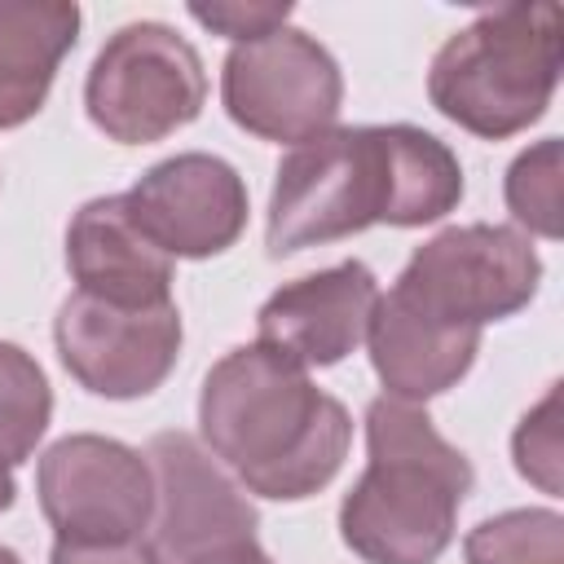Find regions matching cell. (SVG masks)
Masks as SVG:
<instances>
[{"label":"cell","mask_w":564,"mask_h":564,"mask_svg":"<svg viewBox=\"0 0 564 564\" xmlns=\"http://www.w3.org/2000/svg\"><path fill=\"white\" fill-rule=\"evenodd\" d=\"M560 154H564L560 137H546L520 150L502 185L507 212L516 216V225L542 238H560Z\"/></svg>","instance_id":"cell-18"},{"label":"cell","mask_w":564,"mask_h":564,"mask_svg":"<svg viewBox=\"0 0 564 564\" xmlns=\"http://www.w3.org/2000/svg\"><path fill=\"white\" fill-rule=\"evenodd\" d=\"M181 564H273V560L256 546V538H234V542H216L207 551H194Z\"/></svg>","instance_id":"cell-22"},{"label":"cell","mask_w":564,"mask_h":564,"mask_svg":"<svg viewBox=\"0 0 564 564\" xmlns=\"http://www.w3.org/2000/svg\"><path fill=\"white\" fill-rule=\"evenodd\" d=\"M48 419H53V388L40 361L26 348L0 339V458L9 467L26 463L40 436L48 432Z\"/></svg>","instance_id":"cell-16"},{"label":"cell","mask_w":564,"mask_h":564,"mask_svg":"<svg viewBox=\"0 0 564 564\" xmlns=\"http://www.w3.org/2000/svg\"><path fill=\"white\" fill-rule=\"evenodd\" d=\"M463 203L458 154L414 123L330 128L278 163L264 247L273 260L370 225H432Z\"/></svg>","instance_id":"cell-1"},{"label":"cell","mask_w":564,"mask_h":564,"mask_svg":"<svg viewBox=\"0 0 564 564\" xmlns=\"http://www.w3.org/2000/svg\"><path fill=\"white\" fill-rule=\"evenodd\" d=\"M132 225L167 260H207L229 251L247 229V185L220 154L185 150L137 176L123 194Z\"/></svg>","instance_id":"cell-10"},{"label":"cell","mask_w":564,"mask_h":564,"mask_svg":"<svg viewBox=\"0 0 564 564\" xmlns=\"http://www.w3.org/2000/svg\"><path fill=\"white\" fill-rule=\"evenodd\" d=\"M48 564H163L150 538L132 542H53Z\"/></svg>","instance_id":"cell-21"},{"label":"cell","mask_w":564,"mask_h":564,"mask_svg":"<svg viewBox=\"0 0 564 564\" xmlns=\"http://www.w3.org/2000/svg\"><path fill=\"white\" fill-rule=\"evenodd\" d=\"M220 101L242 132L278 145H300L335 128L344 75L330 48L308 31L278 26L229 48L220 66Z\"/></svg>","instance_id":"cell-7"},{"label":"cell","mask_w":564,"mask_h":564,"mask_svg":"<svg viewBox=\"0 0 564 564\" xmlns=\"http://www.w3.org/2000/svg\"><path fill=\"white\" fill-rule=\"evenodd\" d=\"M467 564H564V516L551 507H516L480 520L463 538Z\"/></svg>","instance_id":"cell-17"},{"label":"cell","mask_w":564,"mask_h":564,"mask_svg":"<svg viewBox=\"0 0 564 564\" xmlns=\"http://www.w3.org/2000/svg\"><path fill=\"white\" fill-rule=\"evenodd\" d=\"M66 264L75 291L110 304L172 300V260L132 225L123 194L84 203L66 229Z\"/></svg>","instance_id":"cell-13"},{"label":"cell","mask_w":564,"mask_h":564,"mask_svg":"<svg viewBox=\"0 0 564 564\" xmlns=\"http://www.w3.org/2000/svg\"><path fill=\"white\" fill-rule=\"evenodd\" d=\"M560 62L555 4L485 9L436 48L427 66V97L471 137L502 141L546 115Z\"/></svg>","instance_id":"cell-4"},{"label":"cell","mask_w":564,"mask_h":564,"mask_svg":"<svg viewBox=\"0 0 564 564\" xmlns=\"http://www.w3.org/2000/svg\"><path fill=\"white\" fill-rule=\"evenodd\" d=\"M13 498H18V480H13V467L0 458V511H9Z\"/></svg>","instance_id":"cell-23"},{"label":"cell","mask_w":564,"mask_h":564,"mask_svg":"<svg viewBox=\"0 0 564 564\" xmlns=\"http://www.w3.org/2000/svg\"><path fill=\"white\" fill-rule=\"evenodd\" d=\"M207 101L198 48L167 22H128L93 57L84 106L119 145H150L194 123Z\"/></svg>","instance_id":"cell-6"},{"label":"cell","mask_w":564,"mask_h":564,"mask_svg":"<svg viewBox=\"0 0 564 564\" xmlns=\"http://www.w3.org/2000/svg\"><path fill=\"white\" fill-rule=\"evenodd\" d=\"M57 357L66 375L106 401H132L154 392L181 357V308L163 304H110L70 291L53 322Z\"/></svg>","instance_id":"cell-9"},{"label":"cell","mask_w":564,"mask_h":564,"mask_svg":"<svg viewBox=\"0 0 564 564\" xmlns=\"http://www.w3.org/2000/svg\"><path fill=\"white\" fill-rule=\"evenodd\" d=\"M366 344H370V366L383 383V397L423 405L427 397H441L471 370L480 352V330L432 326L414 317L405 304H397L392 295H379L366 326Z\"/></svg>","instance_id":"cell-14"},{"label":"cell","mask_w":564,"mask_h":564,"mask_svg":"<svg viewBox=\"0 0 564 564\" xmlns=\"http://www.w3.org/2000/svg\"><path fill=\"white\" fill-rule=\"evenodd\" d=\"M511 454L524 480H533L542 494H560V383H551L546 397L520 419Z\"/></svg>","instance_id":"cell-19"},{"label":"cell","mask_w":564,"mask_h":564,"mask_svg":"<svg viewBox=\"0 0 564 564\" xmlns=\"http://www.w3.org/2000/svg\"><path fill=\"white\" fill-rule=\"evenodd\" d=\"M198 432L247 494L300 502L326 489L344 467L352 419L304 366L256 339L229 348L207 370Z\"/></svg>","instance_id":"cell-2"},{"label":"cell","mask_w":564,"mask_h":564,"mask_svg":"<svg viewBox=\"0 0 564 564\" xmlns=\"http://www.w3.org/2000/svg\"><path fill=\"white\" fill-rule=\"evenodd\" d=\"M35 494L62 542H132L154 520L150 463L97 432H70L40 454Z\"/></svg>","instance_id":"cell-8"},{"label":"cell","mask_w":564,"mask_h":564,"mask_svg":"<svg viewBox=\"0 0 564 564\" xmlns=\"http://www.w3.org/2000/svg\"><path fill=\"white\" fill-rule=\"evenodd\" d=\"M366 471L339 502V538L366 564H436L476 485L427 410L375 397L366 405Z\"/></svg>","instance_id":"cell-3"},{"label":"cell","mask_w":564,"mask_h":564,"mask_svg":"<svg viewBox=\"0 0 564 564\" xmlns=\"http://www.w3.org/2000/svg\"><path fill=\"white\" fill-rule=\"evenodd\" d=\"M79 40L70 0H0V128L26 123Z\"/></svg>","instance_id":"cell-15"},{"label":"cell","mask_w":564,"mask_h":564,"mask_svg":"<svg viewBox=\"0 0 564 564\" xmlns=\"http://www.w3.org/2000/svg\"><path fill=\"white\" fill-rule=\"evenodd\" d=\"M542 260L529 234L511 225H454L414 247L397 286L388 291L414 317L445 330H480L502 322L538 295Z\"/></svg>","instance_id":"cell-5"},{"label":"cell","mask_w":564,"mask_h":564,"mask_svg":"<svg viewBox=\"0 0 564 564\" xmlns=\"http://www.w3.org/2000/svg\"><path fill=\"white\" fill-rule=\"evenodd\" d=\"M0 564H22V560H18V551H9V546H0Z\"/></svg>","instance_id":"cell-24"},{"label":"cell","mask_w":564,"mask_h":564,"mask_svg":"<svg viewBox=\"0 0 564 564\" xmlns=\"http://www.w3.org/2000/svg\"><path fill=\"white\" fill-rule=\"evenodd\" d=\"M154 471V551L163 564H181L216 542L256 538V507L207 458L189 432H159L145 449Z\"/></svg>","instance_id":"cell-11"},{"label":"cell","mask_w":564,"mask_h":564,"mask_svg":"<svg viewBox=\"0 0 564 564\" xmlns=\"http://www.w3.org/2000/svg\"><path fill=\"white\" fill-rule=\"evenodd\" d=\"M375 304H379L375 273L361 260H339L322 273L278 286L260 304L256 330L260 344H269L273 352H282L304 370L335 366L366 339Z\"/></svg>","instance_id":"cell-12"},{"label":"cell","mask_w":564,"mask_h":564,"mask_svg":"<svg viewBox=\"0 0 564 564\" xmlns=\"http://www.w3.org/2000/svg\"><path fill=\"white\" fill-rule=\"evenodd\" d=\"M189 18L203 22L207 31L216 35H229L234 44H247V40H260L278 26H286L291 18V4H242V0H220V4H189Z\"/></svg>","instance_id":"cell-20"}]
</instances>
